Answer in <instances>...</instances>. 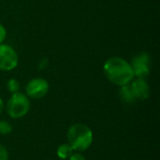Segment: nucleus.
Returning <instances> with one entry per match:
<instances>
[{
    "mask_svg": "<svg viewBox=\"0 0 160 160\" xmlns=\"http://www.w3.org/2000/svg\"><path fill=\"white\" fill-rule=\"evenodd\" d=\"M8 153L7 149L0 144V160H8Z\"/></svg>",
    "mask_w": 160,
    "mask_h": 160,
    "instance_id": "obj_12",
    "label": "nucleus"
},
{
    "mask_svg": "<svg viewBox=\"0 0 160 160\" xmlns=\"http://www.w3.org/2000/svg\"><path fill=\"white\" fill-rule=\"evenodd\" d=\"M119 95H120L121 99L126 103L130 104V103L135 102V100H136L129 84H126V85L121 86L120 91H119Z\"/></svg>",
    "mask_w": 160,
    "mask_h": 160,
    "instance_id": "obj_8",
    "label": "nucleus"
},
{
    "mask_svg": "<svg viewBox=\"0 0 160 160\" xmlns=\"http://www.w3.org/2000/svg\"><path fill=\"white\" fill-rule=\"evenodd\" d=\"M150 56L146 52L137 54L131 61V68L134 77L138 79H144L150 73Z\"/></svg>",
    "mask_w": 160,
    "mask_h": 160,
    "instance_id": "obj_5",
    "label": "nucleus"
},
{
    "mask_svg": "<svg viewBox=\"0 0 160 160\" xmlns=\"http://www.w3.org/2000/svg\"><path fill=\"white\" fill-rule=\"evenodd\" d=\"M3 110H4V102H3V100L0 98V114L2 113Z\"/></svg>",
    "mask_w": 160,
    "mask_h": 160,
    "instance_id": "obj_15",
    "label": "nucleus"
},
{
    "mask_svg": "<svg viewBox=\"0 0 160 160\" xmlns=\"http://www.w3.org/2000/svg\"><path fill=\"white\" fill-rule=\"evenodd\" d=\"M56 154L60 159H68L69 157L73 154V149L70 147L68 143H63L58 146L56 150Z\"/></svg>",
    "mask_w": 160,
    "mask_h": 160,
    "instance_id": "obj_9",
    "label": "nucleus"
},
{
    "mask_svg": "<svg viewBox=\"0 0 160 160\" xmlns=\"http://www.w3.org/2000/svg\"><path fill=\"white\" fill-rule=\"evenodd\" d=\"M12 131V127L11 125L5 120H0V134L2 135H7L11 133Z\"/></svg>",
    "mask_w": 160,
    "mask_h": 160,
    "instance_id": "obj_11",
    "label": "nucleus"
},
{
    "mask_svg": "<svg viewBox=\"0 0 160 160\" xmlns=\"http://www.w3.org/2000/svg\"><path fill=\"white\" fill-rule=\"evenodd\" d=\"M130 88L136 99L144 100L150 96V87L143 79H137L131 84Z\"/></svg>",
    "mask_w": 160,
    "mask_h": 160,
    "instance_id": "obj_7",
    "label": "nucleus"
},
{
    "mask_svg": "<svg viewBox=\"0 0 160 160\" xmlns=\"http://www.w3.org/2000/svg\"><path fill=\"white\" fill-rule=\"evenodd\" d=\"M68 142L73 151L83 152L93 142V132L83 124H74L68 130Z\"/></svg>",
    "mask_w": 160,
    "mask_h": 160,
    "instance_id": "obj_2",
    "label": "nucleus"
},
{
    "mask_svg": "<svg viewBox=\"0 0 160 160\" xmlns=\"http://www.w3.org/2000/svg\"><path fill=\"white\" fill-rule=\"evenodd\" d=\"M6 36H7L6 28L4 27V25H3V24H1V23H0V44H2V43H3V41L5 40Z\"/></svg>",
    "mask_w": 160,
    "mask_h": 160,
    "instance_id": "obj_13",
    "label": "nucleus"
},
{
    "mask_svg": "<svg viewBox=\"0 0 160 160\" xmlns=\"http://www.w3.org/2000/svg\"><path fill=\"white\" fill-rule=\"evenodd\" d=\"M103 70L108 80L119 86L129 84L134 78L130 63L117 56L109 58L103 66Z\"/></svg>",
    "mask_w": 160,
    "mask_h": 160,
    "instance_id": "obj_1",
    "label": "nucleus"
},
{
    "mask_svg": "<svg viewBox=\"0 0 160 160\" xmlns=\"http://www.w3.org/2000/svg\"><path fill=\"white\" fill-rule=\"evenodd\" d=\"M69 160H86L85 158L82 155V154H79V153H74L72 154L70 157H69Z\"/></svg>",
    "mask_w": 160,
    "mask_h": 160,
    "instance_id": "obj_14",
    "label": "nucleus"
},
{
    "mask_svg": "<svg viewBox=\"0 0 160 160\" xmlns=\"http://www.w3.org/2000/svg\"><path fill=\"white\" fill-rule=\"evenodd\" d=\"M30 109L28 98L20 92L12 94L7 103V112L13 119H19L26 115Z\"/></svg>",
    "mask_w": 160,
    "mask_h": 160,
    "instance_id": "obj_3",
    "label": "nucleus"
},
{
    "mask_svg": "<svg viewBox=\"0 0 160 160\" xmlns=\"http://www.w3.org/2000/svg\"><path fill=\"white\" fill-rule=\"evenodd\" d=\"M18 65V54L15 50L7 44H0V70L9 71Z\"/></svg>",
    "mask_w": 160,
    "mask_h": 160,
    "instance_id": "obj_4",
    "label": "nucleus"
},
{
    "mask_svg": "<svg viewBox=\"0 0 160 160\" xmlns=\"http://www.w3.org/2000/svg\"><path fill=\"white\" fill-rule=\"evenodd\" d=\"M7 88L12 94L17 93L20 89V83L16 79H10V80H8V82L7 83Z\"/></svg>",
    "mask_w": 160,
    "mask_h": 160,
    "instance_id": "obj_10",
    "label": "nucleus"
},
{
    "mask_svg": "<svg viewBox=\"0 0 160 160\" xmlns=\"http://www.w3.org/2000/svg\"><path fill=\"white\" fill-rule=\"evenodd\" d=\"M26 94L33 99H39L45 97L49 91V83L45 79L35 78L26 85Z\"/></svg>",
    "mask_w": 160,
    "mask_h": 160,
    "instance_id": "obj_6",
    "label": "nucleus"
}]
</instances>
